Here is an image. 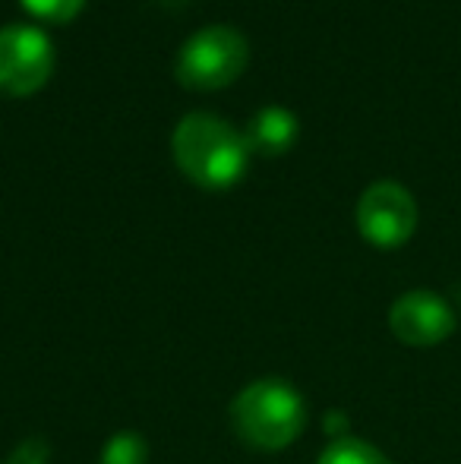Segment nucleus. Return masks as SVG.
Masks as SVG:
<instances>
[{
    "label": "nucleus",
    "mask_w": 461,
    "mask_h": 464,
    "mask_svg": "<svg viewBox=\"0 0 461 464\" xmlns=\"http://www.w3.org/2000/svg\"><path fill=\"white\" fill-rule=\"evenodd\" d=\"M178 168L203 189H228L246 174L250 146L228 121L206 111H193L171 136Z\"/></svg>",
    "instance_id": "f257e3e1"
},
{
    "label": "nucleus",
    "mask_w": 461,
    "mask_h": 464,
    "mask_svg": "<svg viewBox=\"0 0 461 464\" xmlns=\"http://www.w3.org/2000/svg\"><path fill=\"white\" fill-rule=\"evenodd\" d=\"M231 430L256 452H282L307 427V401L288 379L265 376L244 385L231 401Z\"/></svg>",
    "instance_id": "f03ea898"
},
{
    "label": "nucleus",
    "mask_w": 461,
    "mask_h": 464,
    "mask_svg": "<svg viewBox=\"0 0 461 464\" xmlns=\"http://www.w3.org/2000/svg\"><path fill=\"white\" fill-rule=\"evenodd\" d=\"M250 63V44L231 25H209L184 42L178 54V80L197 92H216L237 80Z\"/></svg>",
    "instance_id": "7ed1b4c3"
},
{
    "label": "nucleus",
    "mask_w": 461,
    "mask_h": 464,
    "mask_svg": "<svg viewBox=\"0 0 461 464\" xmlns=\"http://www.w3.org/2000/svg\"><path fill=\"white\" fill-rule=\"evenodd\" d=\"M357 231L379 250H399L418 231V202L395 180H376L357 199Z\"/></svg>",
    "instance_id": "20e7f679"
},
{
    "label": "nucleus",
    "mask_w": 461,
    "mask_h": 464,
    "mask_svg": "<svg viewBox=\"0 0 461 464\" xmlns=\"http://www.w3.org/2000/svg\"><path fill=\"white\" fill-rule=\"evenodd\" d=\"M54 73V44L38 25L0 29V92L10 98L35 95Z\"/></svg>",
    "instance_id": "39448f33"
},
{
    "label": "nucleus",
    "mask_w": 461,
    "mask_h": 464,
    "mask_svg": "<svg viewBox=\"0 0 461 464\" xmlns=\"http://www.w3.org/2000/svg\"><path fill=\"white\" fill-rule=\"evenodd\" d=\"M389 329L408 348H437L456 335L458 316L437 291L414 287L389 306Z\"/></svg>",
    "instance_id": "423d86ee"
},
{
    "label": "nucleus",
    "mask_w": 461,
    "mask_h": 464,
    "mask_svg": "<svg viewBox=\"0 0 461 464\" xmlns=\"http://www.w3.org/2000/svg\"><path fill=\"white\" fill-rule=\"evenodd\" d=\"M297 133H301V123L297 117L291 114L288 108H278V104H269L263 108L250 123H246V146L250 152H259V155H282L294 146Z\"/></svg>",
    "instance_id": "0eeeda50"
},
{
    "label": "nucleus",
    "mask_w": 461,
    "mask_h": 464,
    "mask_svg": "<svg viewBox=\"0 0 461 464\" xmlns=\"http://www.w3.org/2000/svg\"><path fill=\"white\" fill-rule=\"evenodd\" d=\"M316 464H392L382 449H376L373 442L360 440V436H339L329 440V446L320 452Z\"/></svg>",
    "instance_id": "6e6552de"
},
{
    "label": "nucleus",
    "mask_w": 461,
    "mask_h": 464,
    "mask_svg": "<svg viewBox=\"0 0 461 464\" xmlns=\"http://www.w3.org/2000/svg\"><path fill=\"white\" fill-rule=\"evenodd\" d=\"M99 464H149V442L136 430H120L101 449Z\"/></svg>",
    "instance_id": "1a4fd4ad"
},
{
    "label": "nucleus",
    "mask_w": 461,
    "mask_h": 464,
    "mask_svg": "<svg viewBox=\"0 0 461 464\" xmlns=\"http://www.w3.org/2000/svg\"><path fill=\"white\" fill-rule=\"evenodd\" d=\"M19 4H23L35 19L63 25V23H70V19L80 16V10L86 6V0H19Z\"/></svg>",
    "instance_id": "9d476101"
},
{
    "label": "nucleus",
    "mask_w": 461,
    "mask_h": 464,
    "mask_svg": "<svg viewBox=\"0 0 461 464\" xmlns=\"http://www.w3.org/2000/svg\"><path fill=\"white\" fill-rule=\"evenodd\" d=\"M48 459H51V446L42 436H32V440L19 442L4 464H48Z\"/></svg>",
    "instance_id": "9b49d317"
},
{
    "label": "nucleus",
    "mask_w": 461,
    "mask_h": 464,
    "mask_svg": "<svg viewBox=\"0 0 461 464\" xmlns=\"http://www.w3.org/2000/svg\"><path fill=\"white\" fill-rule=\"evenodd\" d=\"M326 433L332 436V440H339V436H348L351 427L345 420V414H339V411H332V414L326 417Z\"/></svg>",
    "instance_id": "f8f14e48"
},
{
    "label": "nucleus",
    "mask_w": 461,
    "mask_h": 464,
    "mask_svg": "<svg viewBox=\"0 0 461 464\" xmlns=\"http://www.w3.org/2000/svg\"><path fill=\"white\" fill-rule=\"evenodd\" d=\"M158 4H168V6H180V4H187V0H158Z\"/></svg>",
    "instance_id": "ddd939ff"
}]
</instances>
